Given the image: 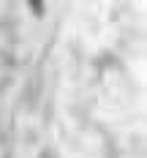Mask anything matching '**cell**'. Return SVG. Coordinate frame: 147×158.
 Instances as JSON below:
<instances>
[{
  "label": "cell",
  "instance_id": "1",
  "mask_svg": "<svg viewBox=\"0 0 147 158\" xmlns=\"http://www.w3.org/2000/svg\"><path fill=\"white\" fill-rule=\"evenodd\" d=\"M30 6H33V11H35V14H41V8H44V0H30Z\"/></svg>",
  "mask_w": 147,
  "mask_h": 158
}]
</instances>
